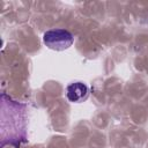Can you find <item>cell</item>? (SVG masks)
Wrapping results in <instances>:
<instances>
[{
  "label": "cell",
  "instance_id": "6da1fadb",
  "mask_svg": "<svg viewBox=\"0 0 148 148\" xmlns=\"http://www.w3.org/2000/svg\"><path fill=\"white\" fill-rule=\"evenodd\" d=\"M44 44L54 51H64L72 46L74 37L66 29H50L43 35Z\"/></svg>",
  "mask_w": 148,
  "mask_h": 148
},
{
  "label": "cell",
  "instance_id": "7a4b0ae2",
  "mask_svg": "<svg viewBox=\"0 0 148 148\" xmlns=\"http://www.w3.org/2000/svg\"><path fill=\"white\" fill-rule=\"evenodd\" d=\"M89 89L82 82H73L66 88V96L72 103H81L88 98Z\"/></svg>",
  "mask_w": 148,
  "mask_h": 148
}]
</instances>
